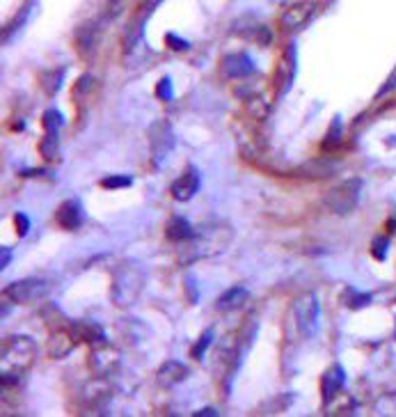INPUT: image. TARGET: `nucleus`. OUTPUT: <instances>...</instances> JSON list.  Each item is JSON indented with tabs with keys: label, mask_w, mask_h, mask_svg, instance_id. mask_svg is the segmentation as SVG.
Masks as SVG:
<instances>
[{
	"label": "nucleus",
	"mask_w": 396,
	"mask_h": 417,
	"mask_svg": "<svg viewBox=\"0 0 396 417\" xmlns=\"http://www.w3.org/2000/svg\"><path fill=\"white\" fill-rule=\"evenodd\" d=\"M147 282L145 266L135 259H121L113 271V284H110V298L119 310H128L131 305L138 303L142 289Z\"/></svg>",
	"instance_id": "nucleus-2"
},
{
	"label": "nucleus",
	"mask_w": 396,
	"mask_h": 417,
	"mask_svg": "<svg viewBox=\"0 0 396 417\" xmlns=\"http://www.w3.org/2000/svg\"><path fill=\"white\" fill-rule=\"evenodd\" d=\"M51 291V284L42 278H25V280H16V282L8 284L3 289L5 298L12 300L16 305H30L42 300L46 293Z\"/></svg>",
	"instance_id": "nucleus-6"
},
{
	"label": "nucleus",
	"mask_w": 396,
	"mask_h": 417,
	"mask_svg": "<svg viewBox=\"0 0 396 417\" xmlns=\"http://www.w3.org/2000/svg\"><path fill=\"white\" fill-rule=\"evenodd\" d=\"M394 337H396V324H394Z\"/></svg>",
	"instance_id": "nucleus-42"
},
{
	"label": "nucleus",
	"mask_w": 396,
	"mask_h": 417,
	"mask_svg": "<svg viewBox=\"0 0 396 417\" xmlns=\"http://www.w3.org/2000/svg\"><path fill=\"white\" fill-rule=\"evenodd\" d=\"M60 149V131H44V138L39 142V154L46 161H56Z\"/></svg>",
	"instance_id": "nucleus-24"
},
{
	"label": "nucleus",
	"mask_w": 396,
	"mask_h": 417,
	"mask_svg": "<svg viewBox=\"0 0 396 417\" xmlns=\"http://www.w3.org/2000/svg\"><path fill=\"white\" fill-rule=\"evenodd\" d=\"M37 358V344L28 335H12L3 344V372H28Z\"/></svg>",
	"instance_id": "nucleus-3"
},
{
	"label": "nucleus",
	"mask_w": 396,
	"mask_h": 417,
	"mask_svg": "<svg viewBox=\"0 0 396 417\" xmlns=\"http://www.w3.org/2000/svg\"><path fill=\"white\" fill-rule=\"evenodd\" d=\"M14 225H16V234L19 236H25L30 229V218L25 214H14Z\"/></svg>",
	"instance_id": "nucleus-37"
},
{
	"label": "nucleus",
	"mask_w": 396,
	"mask_h": 417,
	"mask_svg": "<svg viewBox=\"0 0 396 417\" xmlns=\"http://www.w3.org/2000/svg\"><path fill=\"white\" fill-rule=\"evenodd\" d=\"M341 300H344V305L348 307V310H364V307L371 305L373 296H371V293L358 291V289H346L344 296H341Z\"/></svg>",
	"instance_id": "nucleus-25"
},
{
	"label": "nucleus",
	"mask_w": 396,
	"mask_h": 417,
	"mask_svg": "<svg viewBox=\"0 0 396 417\" xmlns=\"http://www.w3.org/2000/svg\"><path fill=\"white\" fill-rule=\"evenodd\" d=\"M188 374L190 372H188V367L183 365V362L167 360V362H163V365L159 367V372H156V383H159L161 387L170 390V387L181 385V383L188 379Z\"/></svg>",
	"instance_id": "nucleus-15"
},
{
	"label": "nucleus",
	"mask_w": 396,
	"mask_h": 417,
	"mask_svg": "<svg viewBox=\"0 0 396 417\" xmlns=\"http://www.w3.org/2000/svg\"><path fill=\"white\" fill-rule=\"evenodd\" d=\"M10 262H12V250L3 248V250H0V269H8Z\"/></svg>",
	"instance_id": "nucleus-39"
},
{
	"label": "nucleus",
	"mask_w": 396,
	"mask_h": 417,
	"mask_svg": "<svg viewBox=\"0 0 396 417\" xmlns=\"http://www.w3.org/2000/svg\"><path fill=\"white\" fill-rule=\"evenodd\" d=\"M360 193H362V179L353 177V179L341 181L339 186L327 190V195L323 197V207L334 216H348L358 207Z\"/></svg>",
	"instance_id": "nucleus-5"
},
{
	"label": "nucleus",
	"mask_w": 396,
	"mask_h": 417,
	"mask_svg": "<svg viewBox=\"0 0 396 417\" xmlns=\"http://www.w3.org/2000/svg\"><path fill=\"white\" fill-rule=\"evenodd\" d=\"M165 236H167V241H172V243H186L195 236V227L190 225L188 218L172 216L165 227Z\"/></svg>",
	"instance_id": "nucleus-19"
},
{
	"label": "nucleus",
	"mask_w": 396,
	"mask_h": 417,
	"mask_svg": "<svg viewBox=\"0 0 396 417\" xmlns=\"http://www.w3.org/2000/svg\"><path fill=\"white\" fill-rule=\"evenodd\" d=\"M346 385V372L341 365H332L327 372L321 376V396L323 403H327L334 394H339Z\"/></svg>",
	"instance_id": "nucleus-17"
},
{
	"label": "nucleus",
	"mask_w": 396,
	"mask_h": 417,
	"mask_svg": "<svg viewBox=\"0 0 396 417\" xmlns=\"http://www.w3.org/2000/svg\"><path fill=\"white\" fill-rule=\"evenodd\" d=\"M149 145H152V161L156 168L163 166V161L172 154V149L176 145V135L172 131V124L167 120L154 122L152 128H149Z\"/></svg>",
	"instance_id": "nucleus-7"
},
{
	"label": "nucleus",
	"mask_w": 396,
	"mask_h": 417,
	"mask_svg": "<svg viewBox=\"0 0 396 417\" xmlns=\"http://www.w3.org/2000/svg\"><path fill=\"white\" fill-rule=\"evenodd\" d=\"M200 172H197V168L188 166L183 170V174L179 179L172 181V186H170V195L174 197L176 202H190L193 197L197 195V190H200Z\"/></svg>",
	"instance_id": "nucleus-11"
},
{
	"label": "nucleus",
	"mask_w": 396,
	"mask_h": 417,
	"mask_svg": "<svg viewBox=\"0 0 396 417\" xmlns=\"http://www.w3.org/2000/svg\"><path fill=\"white\" fill-rule=\"evenodd\" d=\"M42 126H44V131H60V128L65 126L62 113H60L58 108H49L42 117Z\"/></svg>",
	"instance_id": "nucleus-30"
},
{
	"label": "nucleus",
	"mask_w": 396,
	"mask_h": 417,
	"mask_svg": "<svg viewBox=\"0 0 396 417\" xmlns=\"http://www.w3.org/2000/svg\"><path fill=\"white\" fill-rule=\"evenodd\" d=\"M231 241H234V227L229 223L222 221L207 223L200 229H195V236L190 241H186L183 252L179 255V262L186 266L197 262V259L218 257L229 248Z\"/></svg>",
	"instance_id": "nucleus-1"
},
{
	"label": "nucleus",
	"mask_w": 396,
	"mask_h": 417,
	"mask_svg": "<svg viewBox=\"0 0 396 417\" xmlns=\"http://www.w3.org/2000/svg\"><path fill=\"white\" fill-rule=\"evenodd\" d=\"M186 289L190 291V303H197V286H195V278L186 280Z\"/></svg>",
	"instance_id": "nucleus-40"
},
{
	"label": "nucleus",
	"mask_w": 396,
	"mask_h": 417,
	"mask_svg": "<svg viewBox=\"0 0 396 417\" xmlns=\"http://www.w3.org/2000/svg\"><path fill=\"white\" fill-rule=\"evenodd\" d=\"M220 71L227 80H243L257 71V65L248 53H229L222 58Z\"/></svg>",
	"instance_id": "nucleus-10"
},
{
	"label": "nucleus",
	"mask_w": 396,
	"mask_h": 417,
	"mask_svg": "<svg viewBox=\"0 0 396 417\" xmlns=\"http://www.w3.org/2000/svg\"><path fill=\"white\" fill-rule=\"evenodd\" d=\"M76 344H78L76 335H73L71 330H62V328H58V330H53V335L49 337L46 353H49V358H53V360H62V358H67V355L73 353Z\"/></svg>",
	"instance_id": "nucleus-14"
},
{
	"label": "nucleus",
	"mask_w": 396,
	"mask_h": 417,
	"mask_svg": "<svg viewBox=\"0 0 396 417\" xmlns=\"http://www.w3.org/2000/svg\"><path fill=\"white\" fill-rule=\"evenodd\" d=\"M87 365H90L92 374L94 376H101V379H108V376L117 374V369L121 365V355L115 346H110L106 341V344L101 346H94L90 358H87Z\"/></svg>",
	"instance_id": "nucleus-8"
},
{
	"label": "nucleus",
	"mask_w": 396,
	"mask_h": 417,
	"mask_svg": "<svg viewBox=\"0 0 396 417\" xmlns=\"http://www.w3.org/2000/svg\"><path fill=\"white\" fill-rule=\"evenodd\" d=\"M291 317L296 321V328L303 339H310L318 330V317H321V303L314 291H307L298 296L291 305Z\"/></svg>",
	"instance_id": "nucleus-4"
},
{
	"label": "nucleus",
	"mask_w": 396,
	"mask_h": 417,
	"mask_svg": "<svg viewBox=\"0 0 396 417\" xmlns=\"http://www.w3.org/2000/svg\"><path fill=\"white\" fill-rule=\"evenodd\" d=\"M65 74H67L65 67H60V69L56 67V69H46L39 74V85H42V90L46 92V97H56V94L62 90Z\"/></svg>",
	"instance_id": "nucleus-22"
},
{
	"label": "nucleus",
	"mask_w": 396,
	"mask_h": 417,
	"mask_svg": "<svg viewBox=\"0 0 396 417\" xmlns=\"http://www.w3.org/2000/svg\"><path fill=\"white\" fill-rule=\"evenodd\" d=\"M204 415H207V417H218L220 413H218L216 408H202V410H197V413H195V417H204Z\"/></svg>",
	"instance_id": "nucleus-41"
},
{
	"label": "nucleus",
	"mask_w": 396,
	"mask_h": 417,
	"mask_svg": "<svg viewBox=\"0 0 396 417\" xmlns=\"http://www.w3.org/2000/svg\"><path fill=\"white\" fill-rule=\"evenodd\" d=\"M99 44V25L85 23L76 30V49L80 56H90Z\"/></svg>",
	"instance_id": "nucleus-20"
},
{
	"label": "nucleus",
	"mask_w": 396,
	"mask_h": 417,
	"mask_svg": "<svg viewBox=\"0 0 396 417\" xmlns=\"http://www.w3.org/2000/svg\"><path fill=\"white\" fill-rule=\"evenodd\" d=\"M71 333L76 335L78 341H87V344H92V346H101L108 341L104 328H101L99 324H94V321H87V319H80V321H76V324H71Z\"/></svg>",
	"instance_id": "nucleus-18"
},
{
	"label": "nucleus",
	"mask_w": 396,
	"mask_h": 417,
	"mask_svg": "<svg viewBox=\"0 0 396 417\" xmlns=\"http://www.w3.org/2000/svg\"><path fill=\"white\" fill-rule=\"evenodd\" d=\"M30 10H32L30 5H25V8H23L21 12H19V14H16L14 19H12V21H10L8 25H5V32H3V39H5V42H10V39L14 37L16 32L23 28L25 21H28V16H30Z\"/></svg>",
	"instance_id": "nucleus-27"
},
{
	"label": "nucleus",
	"mask_w": 396,
	"mask_h": 417,
	"mask_svg": "<svg viewBox=\"0 0 396 417\" xmlns=\"http://www.w3.org/2000/svg\"><path fill=\"white\" fill-rule=\"evenodd\" d=\"M140 326H142V321H138V319H121L119 324H117L119 333H121V337H124V339L128 341V344H133V346H135V344H140V341L145 339L140 333L135 335V328H140Z\"/></svg>",
	"instance_id": "nucleus-26"
},
{
	"label": "nucleus",
	"mask_w": 396,
	"mask_h": 417,
	"mask_svg": "<svg viewBox=\"0 0 396 417\" xmlns=\"http://www.w3.org/2000/svg\"><path fill=\"white\" fill-rule=\"evenodd\" d=\"M94 85H97V78L92 76V74H85V76H80L76 80V85H73V99H85L90 97V92L94 90Z\"/></svg>",
	"instance_id": "nucleus-29"
},
{
	"label": "nucleus",
	"mask_w": 396,
	"mask_h": 417,
	"mask_svg": "<svg viewBox=\"0 0 396 417\" xmlns=\"http://www.w3.org/2000/svg\"><path fill=\"white\" fill-rule=\"evenodd\" d=\"M245 117H250L252 122H266L270 117V104L268 99L261 97V94H255V97H248L243 104Z\"/></svg>",
	"instance_id": "nucleus-21"
},
{
	"label": "nucleus",
	"mask_w": 396,
	"mask_h": 417,
	"mask_svg": "<svg viewBox=\"0 0 396 417\" xmlns=\"http://www.w3.org/2000/svg\"><path fill=\"white\" fill-rule=\"evenodd\" d=\"M245 300H248V289H245V286H231V289H227L220 298H218L216 310H220V312L238 310Z\"/></svg>",
	"instance_id": "nucleus-23"
},
{
	"label": "nucleus",
	"mask_w": 396,
	"mask_h": 417,
	"mask_svg": "<svg viewBox=\"0 0 396 417\" xmlns=\"http://www.w3.org/2000/svg\"><path fill=\"white\" fill-rule=\"evenodd\" d=\"M394 90H396V69L392 71V76L387 78V83L378 90V94H375V99H382V97H385V94L394 92Z\"/></svg>",
	"instance_id": "nucleus-38"
},
{
	"label": "nucleus",
	"mask_w": 396,
	"mask_h": 417,
	"mask_svg": "<svg viewBox=\"0 0 396 417\" xmlns=\"http://www.w3.org/2000/svg\"><path fill=\"white\" fill-rule=\"evenodd\" d=\"M387 252H389V238L387 236H373V241H371V255H373V259H378V262H385Z\"/></svg>",
	"instance_id": "nucleus-34"
},
{
	"label": "nucleus",
	"mask_w": 396,
	"mask_h": 417,
	"mask_svg": "<svg viewBox=\"0 0 396 417\" xmlns=\"http://www.w3.org/2000/svg\"><path fill=\"white\" fill-rule=\"evenodd\" d=\"M213 335H216L213 328H207V330L202 333V337L193 344V348H190V355H193L195 360H202L204 358V353L209 351L211 344H213Z\"/></svg>",
	"instance_id": "nucleus-28"
},
{
	"label": "nucleus",
	"mask_w": 396,
	"mask_h": 417,
	"mask_svg": "<svg viewBox=\"0 0 396 417\" xmlns=\"http://www.w3.org/2000/svg\"><path fill=\"white\" fill-rule=\"evenodd\" d=\"M318 5L314 0H300V3H293L291 8L284 10L282 19H279V25H282L284 32H298L303 30L307 23L312 21L314 14H316Z\"/></svg>",
	"instance_id": "nucleus-9"
},
{
	"label": "nucleus",
	"mask_w": 396,
	"mask_h": 417,
	"mask_svg": "<svg viewBox=\"0 0 396 417\" xmlns=\"http://www.w3.org/2000/svg\"><path fill=\"white\" fill-rule=\"evenodd\" d=\"M165 44H167L172 51H188V49H190V42H188V39L174 35V32H167V35H165Z\"/></svg>",
	"instance_id": "nucleus-36"
},
{
	"label": "nucleus",
	"mask_w": 396,
	"mask_h": 417,
	"mask_svg": "<svg viewBox=\"0 0 396 417\" xmlns=\"http://www.w3.org/2000/svg\"><path fill=\"white\" fill-rule=\"evenodd\" d=\"M83 207L78 200H65L56 211V223L67 232H73L83 225Z\"/></svg>",
	"instance_id": "nucleus-16"
},
{
	"label": "nucleus",
	"mask_w": 396,
	"mask_h": 417,
	"mask_svg": "<svg viewBox=\"0 0 396 417\" xmlns=\"http://www.w3.org/2000/svg\"><path fill=\"white\" fill-rule=\"evenodd\" d=\"M296 60H298L296 44H289L284 49L282 63H279L277 69H275V87H277L279 94H286L291 90L293 78H296Z\"/></svg>",
	"instance_id": "nucleus-12"
},
{
	"label": "nucleus",
	"mask_w": 396,
	"mask_h": 417,
	"mask_svg": "<svg viewBox=\"0 0 396 417\" xmlns=\"http://www.w3.org/2000/svg\"><path fill=\"white\" fill-rule=\"evenodd\" d=\"M156 97H159L161 101H172L174 99V85H172V78L170 76H163L159 80V85H156Z\"/></svg>",
	"instance_id": "nucleus-35"
},
{
	"label": "nucleus",
	"mask_w": 396,
	"mask_h": 417,
	"mask_svg": "<svg viewBox=\"0 0 396 417\" xmlns=\"http://www.w3.org/2000/svg\"><path fill=\"white\" fill-rule=\"evenodd\" d=\"M80 396H83L87 408H94V410L106 408V403L110 401V396H113V387L108 385L106 379L94 376V381L87 383V385L83 387V392H80Z\"/></svg>",
	"instance_id": "nucleus-13"
},
{
	"label": "nucleus",
	"mask_w": 396,
	"mask_h": 417,
	"mask_svg": "<svg viewBox=\"0 0 396 417\" xmlns=\"http://www.w3.org/2000/svg\"><path fill=\"white\" fill-rule=\"evenodd\" d=\"M131 183H133V177L128 174H110L101 179V186L106 190H121V188H128Z\"/></svg>",
	"instance_id": "nucleus-31"
},
{
	"label": "nucleus",
	"mask_w": 396,
	"mask_h": 417,
	"mask_svg": "<svg viewBox=\"0 0 396 417\" xmlns=\"http://www.w3.org/2000/svg\"><path fill=\"white\" fill-rule=\"evenodd\" d=\"M161 3H163V0H145V3H142L140 8H138V12H135V16L131 19V21L145 25V23H147V19L154 14V10L159 8Z\"/></svg>",
	"instance_id": "nucleus-33"
},
{
	"label": "nucleus",
	"mask_w": 396,
	"mask_h": 417,
	"mask_svg": "<svg viewBox=\"0 0 396 417\" xmlns=\"http://www.w3.org/2000/svg\"><path fill=\"white\" fill-rule=\"evenodd\" d=\"M344 140V122H341V117H334L330 128H327V135H325V147H337L339 142Z\"/></svg>",
	"instance_id": "nucleus-32"
}]
</instances>
